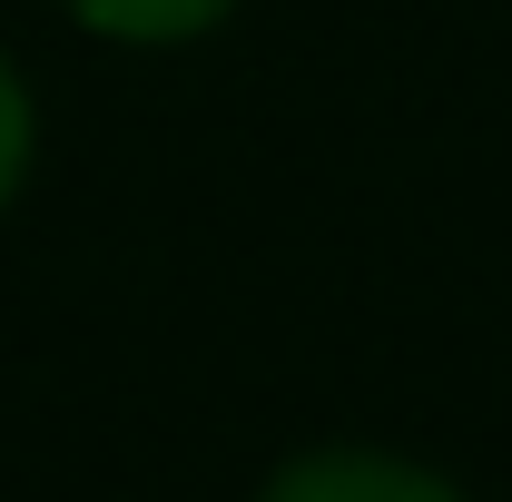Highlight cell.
Segmentation results:
<instances>
[{
  "mask_svg": "<svg viewBox=\"0 0 512 502\" xmlns=\"http://www.w3.org/2000/svg\"><path fill=\"white\" fill-rule=\"evenodd\" d=\"M247 502H473V483H453L444 463L404 453V443H365V434H325L296 443L256 473Z\"/></svg>",
  "mask_w": 512,
  "mask_h": 502,
  "instance_id": "obj_1",
  "label": "cell"
},
{
  "mask_svg": "<svg viewBox=\"0 0 512 502\" xmlns=\"http://www.w3.org/2000/svg\"><path fill=\"white\" fill-rule=\"evenodd\" d=\"M89 40H119V50H188L207 30L237 20V0H60Z\"/></svg>",
  "mask_w": 512,
  "mask_h": 502,
  "instance_id": "obj_2",
  "label": "cell"
},
{
  "mask_svg": "<svg viewBox=\"0 0 512 502\" xmlns=\"http://www.w3.org/2000/svg\"><path fill=\"white\" fill-rule=\"evenodd\" d=\"M30 168H40V99H30V79H20V60L0 50V217L20 207V188H30Z\"/></svg>",
  "mask_w": 512,
  "mask_h": 502,
  "instance_id": "obj_3",
  "label": "cell"
}]
</instances>
